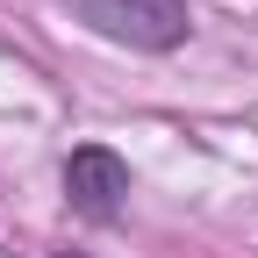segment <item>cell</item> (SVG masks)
I'll use <instances>...</instances> for the list:
<instances>
[{
  "label": "cell",
  "instance_id": "cell-1",
  "mask_svg": "<svg viewBox=\"0 0 258 258\" xmlns=\"http://www.w3.org/2000/svg\"><path fill=\"white\" fill-rule=\"evenodd\" d=\"M72 8L101 29V36H115L129 50H172V43H186V29H194L186 0H72Z\"/></svg>",
  "mask_w": 258,
  "mask_h": 258
},
{
  "label": "cell",
  "instance_id": "cell-2",
  "mask_svg": "<svg viewBox=\"0 0 258 258\" xmlns=\"http://www.w3.org/2000/svg\"><path fill=\"white\" fill-rule=\"evenodd\" d=\"M64 194H72L79 215L108 222V215L122 208V194H129V165H122L108 144H79L72 158H64Z\"/></svg>",
  "mask_w": 258,
  "mask_h": 258
}]
</instances>
